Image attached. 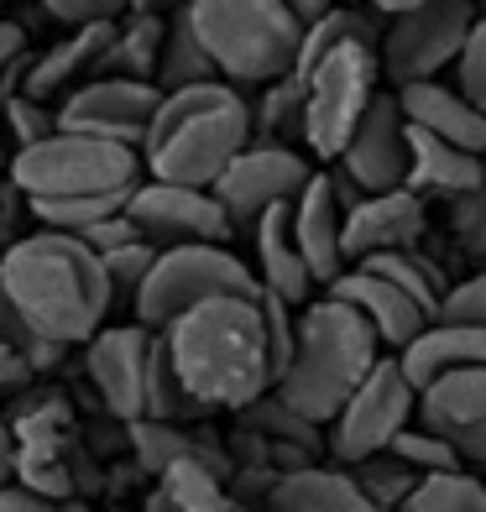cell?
I'll use <instances>...</instances> for the list:
<instances>
[{
  "mask_svg": "<svg viewBox=\"0 0 486 512\" xmlns=\"http://www.w3.org/2000/svg\"><path fill=\"white\" fill-rule=\"evenodd\" d=\"M220 68L215 58L204 53V42L189 21V6H178L168 16V42H162V68H157V89L162 95H178V89H194V84H215Z\"/></svg>",
  "mask_w": 486,
  "mask_h": 512,
  "instance_id": "29",
  "label": "cell"
},
{
  "mask_svg": "<svg viewBox=\"0 0 486 512\" xmlns=\"http://www.w3.org/2000/svg\"><path fill=\"white\" fill-rule=\"evenodd\" d=\"M142 512H168V507H162V497H157V492H152V497H147V507H142Z\"/></svg>",
  "mask_w": 486,
  "mask_h": 512,
  "instance_id": "52",
  "label": "cell"
},
{
  "mask_svg": "<svg viewBox=\"0 0 486 512\" xmlns=\"http://www.w3.org/2000/svg\"><path fill=\"white\" fill-rule=\"evenodd\" d=\"M152 356H157V330H147V324H110V330H100L84 345L89 382H95L100 403L121 418V424L147 418Z\"/></svg>",
  "mask_w": 486,
  "mask_h": 512,
  "instance_id": "12",
  "label": "cell"
},
{
  "mask_svg": "<svg viewBox=\"0 0 486 512\" xmlns=\"http://www.w3.org/2000/svg\"><path fill=\"white\" fill-rule=\"evenodd\" d=\"M16 434V481L32 492L63 502L74 492V471H68V408L58 398L27 408L11 424Z\"/></svg>",
  "mask_w": 486,
  "mask_h": 512,
  "instance_id": "19",
  "label": "cell"
},
{
  "mask_svg": "<svg viewBox=\"0 0 486 512\" xmlns=\"http://www.w3.org/2000/svg\"><path fill=\"white\" fill-rule=\"evenodd\" d=\"M413 413H419V387L408 382L403 356H382L377 371L356 387V398L330 424V455L345 465L387 455L392 439L413 424Z\"/></svg>",
  "mask_w": 486,
  "mask_h": 512,
  "instance_id": "10",
  "label": "cell"
},
{
  "mask_svg": "<svg viewBox=\"0 0 486 512\" xmlns=\"http://www.w3.org/2000/svg\"><path fill=\"white\" fill-rule=\"evenodd\" d=\"M314 183L309 162L298 157L293 147H267V142H251L236 162L225 168V178L215 183V199L225 204L230 225H257L267 209L277 204H293Z\"/></svg>",
  "mask_w": 486,
  "mask_h": 512,
  "instance_id": "13",
  "label": "cell"
},
{
  "mask_svg": "<svg viewBox=\"0 0 486 512\" xmlns=\"http://www.w3.org/2000/svg\"><path fill=\"white\" fill-rule=\"evenodd\" d=\"M382 48H345L304 79V147L319 162H340L366 110L382 95Z\"/></svg>",
  "mask_w": 486,
  "mask_h": 512,
  "instance_id": "8",
  "label": "cell"
},
{
  "mask_svg": "<svg viewBox=\"0 0 486 512\" xmlns=\"http://www.w3.org/2000/svg\"><path fill=\"white\" fill-rule=\"evenodd\" d=\"M408 152H413V168H408V189L413 194H434V199H460L471 194L476 183L486 178V162L466 147L445 142L424 126H408Z\"/></svg>",
  "mask_w": 486,
  "mask_h": 512,
  "instance_id": "24",
  "label": "cell"
},
{
  "mask_svg": "<svg viewBox=\"0 0 486 512\" xmlns=\"http://www.w3.org/2000/svg\"><path fill=\"white\" fill-rule=\"evenodd\" d=\"M16 481V434L11 424H0V486Z\"/></svg>",
  "mask_w": 486,
  "mask_h": 512,
  "instance_id": "49",
  "label": "cell"
},
{
  "mask_svg": "<svg viewBox=\"0 0 486 512\" xmlns=\"http://www.w3.org/2000/svg\"><path fill=\"white\" fill-rule=\"evenodd\" d=\"M63 512H89V507H84V502H68V507H63Z\"/></svg>",
  "mask_w": 486,
  "mask_h": 512,
  "instance_id": "53",
  "label": "cell"
},
{
  "mask_svg": "<svg viewBox=\"0 0 486 512\" xmlns=\"http://www.w3.org/2000/svg\"><path fill=\"white\" fill-rule=\"evenodd\" d=\"M455 74H460V89H466V95L486 110V16L476 21L466 53H460V63H455Z\"/></svg>",
  "mask_w": 486,
  "mask_h": 512,
  "instance_id": "44",
  "label": "cell"
},
{
  "mask_svg": "<svg viewBox=\"0 0 486 512\" xmlns=\"http://www.w3.org/2000/svg\"><path fill=\"white\" fill-rule=\"evenodd\" d=\"M6 126L16 136V152H27V147H37V142H48V136L63 131V115L16 89V95H6Z\"/></svg>",
  "mask_w": 486,
  "mask_h": 512,
  "instance_id": "39",
  "label": "cell"
},
{
  "mask_svg": "<svg viewBox=\"0 0 486 512\" xmlns=\"http://www.w3.org/2000/svg\"><path fill=\"white\" fill-rule=\"evenodd\" d=\"M147 162L136 147L100 142V136L58 131L48 142L11 157V189L21 199H110L142 183Z\"/></svg>",
  "mask_w": 486,
  "mask_h": 512,
  "instance_id": "6",
  "label": "cell"
},
{
  "mask_svg": "<svg viewBox=\"0 0 486 512\" xmlns=\"http://www.w3.org/2000/svg\"><path fill=\"white\" fill-rule=\"evenodd\" d=\"M162 42H168V16H126L115 27V42L100 63L95 79H136V84H157L162 68Z\"/></svg>",
  "mask_w": 486,
  "mask_h": 512,
  "instance_id": "28",
  "label": "cell"
},
{
  "mask_svg": "<svg viewBox=\"0 0 486 512\" xmlns=\"http://www.w3.org/2000/svg\"><path fill=\"white\" fill-rule=\"evenodd\" d=\"M335 168L356 183L361 194H392V189H408V168H413V152H408V115L398 105V89H382L377 105L366 110L361 131L351 136V147Z\"/></svg>",
  "mask_w": 486,
  "mask_h": 512,
  "instance_id": "15",
  "label": "cell"
},
{
  "mask_svg": "<svg viewBox=\"0 0 486 512\" xmlns=\"http://www.w3.org/2000/svg\"><path fill=\"white\" fill-rule=\"evenodd\" d=\"M189 21L225 84H277L298 68L304 21L283 0H189Z\"/></svg>",
  "mask_w": 486,
  "mask_h": 512,
  "instance_id": "5",
  "label": "cell"
},
{
  "mask_svg": "<svg viewBox=\"0 0 486 512\" xmlns=\"http://www.w3.org/2000/svg\"><path fill=\"white\" fill-rule=\"evenodd\" d=\"M79 241H89V246L105 256V251H121V246H131V241H142V230H136V220L121 209V215H110L105 225H95V230H89V236H79Z\"/></svg>",
  "mask_w": 486,
  "mask_h": 512,
  "instance_id": "46",
  "label": "cell"
},
{
  "mask_svg": "<svg viewBox=\"0 0 486 512\" xmlns=\"http://www.w3.org/2000/svg\"><path fill=\"white\" fill-rule=\"evenodd\" d=\"M439 319H455V324H476V330H486V267L476 277H466V283L450 288L445 314H439Z\"/></svg>",
  "mask_w": 486,
  "mask_h": 512,
  "instance_id": "43",
  "label": "cell"
},
{
  "mask_svg": "<svg viewBox=\"0 0 486 512\" xmlns=\"http://www.w3.org/2000/svg\"><path fill=\"white\" fill-rule=\"evenodd\" d=\"M37 6L63 27H100V21H121L131 0H37Z\"/></svg>",
  "mask_w": 486,
  "mask_h": 512,
  "instance_id": "42",
  "label": "cell"
},
{
  "mask_svg": "<svg viewBox=\"0 0 486 512\" xmlns=\"http://www.w3.org/2000/svg\"><path fill=\"white\" fill-rule=\"evenodd\" d=\"M398 105L408 115V126H424L434 136H445V142L466 147V152H486V110L466 95V89H450L439 79H424V84H403L398 89Z\"/></svg>",
  "mask_w": 486,
  "mask_h": 512,
  "instance_id": "21",
  "label": "cell"
},
{
  "mask_svg": "<svg viewBox=\"0 0 486 512\" xmlns=\"http://www.w3.org/2000/svg\"><path fill=\"white\" fill-rule=\"evenodd\" d=\"M246 429L257 434V439H267V445H277V450H298V455H309L314 445H319V424H309L298 408H288L277 392H267L262 403H251L246 408Z\"/></svg>",
  "mask_w": 486,
  "mask_h": 512,
  "instance_id": "31",
  "label": "cell"
},
{
  "mask_svg": "<svg viewBox=\"0 0 486 512\" xmlns=\"http://www.w3.org/2000/svg\"><path fill=\"white\" fill-rule=\"evenodd\" d=\"M27 382H32V366L21 361L11 345H0V392H21Z\"/></svg>",
  "mask_w": 486,
  "mask_h": 512,
  "instance_id": "48",
  "label": "cell"
},
{
  "mask_svg": "<svg viewBox=\"0 0 486 512\" xmlns=\"http://www.w3.org/2000/svg\"><path fill=\"white\" fill-rule=\"evenodd\" d=\"M257 142L251 105L236 95V84H194L178 95H162V110L147 131V178L189 183V189H215L225 168Z\"/></svg>",
  "mask_w": 486,
  "mask_h": 512,
  "instance_id": "3",
  "label": "cell"
},
{
  "mask_svg": "<svg viewBox=\"0 0 486 512\" xmlns=\"http://www.w3.org/2000/svg\"><path fill=\"white\" fill-rule=\"evenodd\" d=\"M419 424L434 429L466 465H486V366L455 371L419 392Z\"/></svg>",
  "mask_w": 486,
  "mask_h": 512,
  "instance_id": "18",
  "label": "cell"
},
{
  "mask_svg": "<svg viewBox=\"0 0 486 512\" xmlns=\"http://www.w3.org/2000/svg\"><path fill=\"white\" fill-rule=\"evenodd\" d=\"M387 455H398L403 465H413V471L419 476H434V471H460V460L455 455V445H445V439H439L434 429H424V424H408L398 439H392V450Z\"/></svg>",
  "mask_w": 486,
  "mask_h": 512,
  "instance_id": "38",
  "label": "cell"
},
{
  "mask_svg": "<svg viewBox=\"0 0 486 512\" xmlns=\"http://www.w3.org/2000/svg\"><path fill=\"white\" fill-rule=\"evenodd\" d=\"M0 345H11V351H16L21 361L32 366V377H37V371H48V366H53V361L68 351L63 340L42 335L37 324H32L27 314H21V309L11 304V298H6V288H0Z\"/></svg>",
  "mask_w": 486,
  "mask_h": 512,
  "instance_id": "37",
  "label": "cell"
},
{
  "mask_svg": "<svg viewBox=\"0 0 486 512\" xmlns=\"http://www.w3.org/2000/svg\"><path fill=\"white\" fill-rule=\"evenodd\" d=\"M147 418H168V424H199L204 408L194 403V392L183 387L178 366L168 356V345L157 335V356H152V382H147Z\"/></svg>",
  "mask_w": 486,
  "mask_h": 512,
  "instance_id": "35",
  "label": "cell"
},
{
  "mask_svg": "<svg viewBox=\"0 0 486 512\" xmlns=\"http://www.w3.org/2000/svg\"><path fill=\"white\" fill-rule=\"evenodd\" d=\"M162 345L204 413H246L277 387L262 298H210L178 314L162 330Z\"/></svg>",
  "mask_w": 486,
  "mask_h": 512,
  "instance_id": "1",
  "label": "cell"
},
{
  "mask_svg": "<svg viewBox=\"0 0 486 512\" xmlns=\"http://www.w3.org/2000/svg\"><path fill=\"white\" fill-rule=\"evenodd\" d=\"M251 121H257V142H267V147H288L283 136H298V142H304V84H298L293 74L267 84V95H262L257 110H251Z\"/></svg>",
  "mask_w": 486,
  "mask_h": 512,
  "instance_id": "34",
  "label": "cell"
},
{
  "mask_svg": "<svg viewBox=\"0 0 486 512\" xmlns=\"http://www.w3.org/2000/svg\"><path fill=\"white\" fill-rule=\"evenodd\" d=\"M403 512H486V486L460 465V471H434L413 486Z\"/></svg>",
  "mask_w": 486,
  "mask_h": 512,
  "instance_id": "33",
  "label": "cell"
},
{
  "mask_svg": "<svg viewBox=\"0 0 486 512\" xmlns=\"http://www.w3.org/2000/svg\"><path fill=\"white\" fill-rule=\"evenodd\" d=\"M27 6H37V0H27Z\"/></svg>",
  "mask_w": 486,
  "mask_h": 512,
  "instance_id": "54",
  "label": "cell"
},
{
  "mask_svg": "<svg viewBox=\"0 0 486 512\" xmlns=\"http://www.w3.org/2000/svg\"><path fill=\"white\" fill-rule=\"evenodd\" d=\"M351 476L361 481V492L372 497L382 512H403V502L413 497V486L424 481V476L413 471V465H403L398 455H372V460L351 465Z\"/></svg>",
  "mask_w": 486,
  "mask_h": 512,
  "instance_id": "36",
  "label": "cell"
},
{
  "mask_svg": "<svg viewBox=\"0 0 486 512\" xmlns=\"http://www.w3.org/2000/svg\"><path fill=\"white\" fill-rule=\"evenodd\" d=\"M157 497L168 512H241V502L225 492V476H215L210 465H173L157 481Z\"/></svg>",
  "mask_w": 486,
  "mask_h": 512,
  "instance_id": "30",
  "label": "cell"
},
{
  "mask_svg": "<svg viewBox=\"0 0 486 512\" xmlns=\"http://www.w3.org/2000/svg\"><path fill=\"white\" fill-rule=\"evenodd\" d=\"M481 262H486V256H481Z\"/></svg>",
  "mask_w": 486,
  "mask_h": 512,
  "instance_id": "55",
  "label": "cell"
},
{
  "mask_svg": "<svg viewBox=\"0 0 486 512\" xmlns=\"http://www.w3.org/2000/svg\"><path fill=\"white\" fill-rule=\"evenodd\" d=\"M476 366H486V330L455 324V319H434L429 330L403 351V371L419 392L455 377V371H476Z\"/></svg>",
  "mask_w": 486,
  "mask_h": 512,
  "instance_id": "23",
  "label": "cell"
},
{
  "mask_svg": "<svg viewBox=\"0 0 486 512\" xmlns=\"http://www.w3.org/2000/svg\"><path fill=\"white\" fill-rule=\"evenodd\" d=\"M0 512H58V502L32 492V486H21V481H11V486H0Z\"/></svg>",
  "mask_w": 486,
  "mask_h": 512,
  "instance_id": "47",
  "label": "cell"
},
{
  "mask_svg": "<svg viewBox=\"0 0 486 512\" xmlns=\"http://www.w3.org/2000/svg\"><path fill=\"white\" fill-rule=\"evenodd\" d=\"M267 512H382L361 492L351 471H330V465H304V471H283L267 497Z\"/></svg>",
  "mask_w": 486,
  "mask_h": 512,
  "instance_id": "25",
  "label": "cell"
},
{
  "mask_svg": "<svg viewBox=\"0 0 486 512\" xmlns=\"http://www.w3.org/2000/svg\"><path fill=\"white\" fill-rule=\"evenodd\" d=\"M162 110V89L157 84H136V79H89L74 89L58 115L63 131L79 136H100V142H121V147H147V131Z\"/></svg>",
  "mask_w": 486,
  "mask_h": 512,
  "instance_id": "14",
  "label": "cell"
},
{
  "mask_svg": "<svg viewBox=\"0 0 486 512\" xmlns=\"http://www.w3.org/2000/svg\"><path fill=\"white\" fill-rule=\"evenodd\" d=\"M136 194V189H131ZM131 194H110V199H27L32 220L42 230H63V236H89L95 225H105L110 215H121L131 204Z\"/></svg>",
  "mask_w": 486,
  "mask_h": 512,
  "instance_id": "32",
  "label": "cell"
},
{
  "mask_svg": "<svg viewBox=\"0 0 486 512\" xmlns=\"http://www.w3.org/2000/svg\"><path fill=\"white\" fill-rule=\"evenodd\" d=\"M293 204L267 209V215L251 225V241H257V277H262V288L304 309V304H314V298H309L314 272H309V256H304L298 230H293Z\"/></svg>",
  "mask_w": 486,
  "mask_h": 512,
  "instance_id": "22",
  "label": "cell"
},
{
  "mask_svg": "<svg viewBox=\"0 0 486 512\" xmlns=\"http://www.w3.org/2000/svg\"><path fill=\"white\" fill-rule=\"evenodd\" d=\"M429 230L424 194L392 189V194H366L345 209V262H366L382 251H413Z\"/></svg>",
  "mask_w": 486,
  "mask_h": 512,
  "instance_id": "17",
  "label": "cell"
},
{
  "mask_svg": "<svg viewBox=\"0 0 486 512\" xmlns=\"http://www.w3.org/2000/svg\"><path fill=\"white\" fill-rule=\"evenodd\" d=\"M345 48H382V27H377V11H366L356 6V0H340V6H330L314 27L304 32V53H298V68H293V79L304 84L314 68L324 58H335Z\"/></svg>",
  "mask_w": 486,
  "mask_h": 512,
  "instance_id": "27",
  "label": "cell"
},
{
  "mask_svg": "<svg viewBox=\"0 0 486 512\" xmlns=\"http://www.w3.org/2000/svg\"><path fill=\"white\" fill-rule=\"evenodd\" d=\"M450 236L466 246V251L486 256V178L476 183L471 194L450 199Z\"/></svg>",
  "mask_w": 486,
  "mask_h": 512,
  "instance_id": "41",
  "label": "cell"
},
{
  "mask_svg": "<svg viewBox=\"0 0 486 512\" xmlns=\"http://www.w3.org/2000/svg\"><path fill=\"white\" fill-rule=\"evenodd\" d=\"M126 215L136 220L142 241H152L157 251L173 246H225L230 241V215L215 199V189H189V183H162V178H142L136 194L126 204Z\"/></svg>",
  "mask_w": 486,
  "mask_h": 512,
  "instance_id": "11",
  "label": "cell"
},
{
  "mask_svg": "<svg viewBox=\"0 0 486 512\" xmlns=\"http://www.w3.org/2000/svg\"><path fill=\"white\" fill-rule=\"evenodd\" d=\"M293 230H298V246H304V256H309L314 283L330 288L335 277L351 267L345 262V199L335 189V173H314V183L298 194Z\"/></svg>",
  "mask_w": 486,
  "mask_h": 512,
  "instance_id": "20",
  "label": "cell"
},
{
  "mask_svg": "<svg viewBox=\"0 0 486 512\" xmlns=\"http://www.w3.org/2000/svg\"><path fill=\"white\" fill-rule=\"evenodd\" d=\"M356 6L377 11V16H387V21H398V16H408L413 6H424V0H356Z\"/></svg>",
  "mask_w": 486,
  "mask_h": 512,
  "instance_id": "51",
  "label": "cell"
},
{
  "mask_svg": "<svg viewBox=\"0 0 486 512\" xmlns=\"http://www.w3.org/2000/svg\"><path fill=\"white\" fill-rule=\"evenodd\" d=\"M21 58H27V27H16V21H0V95L11 89ZM27 68H32V63H27ZM27 68H21V74H27ZM21 84H27V79H21Z\"/></svg>",
  "mask_w": 486,
  "mask_h": 512,
  "instance_id": "45",
  "label": "cell"
},
{
  "mask_svg": "<svg viewBox=\"0 0 486 512\" xmlns=\"http://www.w3.org/2000/svg\"><path fill=\"white\" fill-rule=\"evenodd\" d=\"M126 439H131V455L142 471H152L157 481L173 471V465H210L215 476L230 471V460L210 445V439L189 434V424H168V418H136V424H126Z\"/></svg>",
  "mask_w": 486,
  "mask_h": 512,
  "instance_id": "26",
  "label": "cell"
},
{
  "mask_svg": "<svg viewBox=\"0 0 486 512\" xmlns=\"http://www.w3.org/2000/svg\"><path fill=\"white\" fill-rule=\"evenodd\" d=\"M0 288L42 335L63 345H89L115 304L100 251L63 230H37L0 251Z\"/></svg>",
  "mask_w": 486,
  "mask_h": 512,
  "instance_id": "2",
  "label": "cell"
},
{
  "mask_svg": "<svg viewBox=\"0 0 486 512\" xmlns=\"http://www.w3.org/2000/svg\"><path fill=\"white\" fill-rule=\"evenodd\" d=\"M157 256H162V251H157L152 241H131V246H121V251H105L100 262H105V272H110V288L126 293L131 304H136V293H142V283L152 277Z\"/></svg>",
  "mask_w": 486,
  "mask_h": 512,
  "instance_id": "40",
  "label": "cell"
},
{
  "mask_svg": "<svg viewBox=\"0 0 486 512\" xmlns=\"http://www.w3.org/2000/svg\"><path fill=\"white\" fill-rule=\"evenodd\" d=\"M210 298H262L257 267L230 246H173L157 256L152 277L136 293V324L168 330L178 314H189Z\"/></svg>",
  "mask_w": 486,
  "mask_h": 512,
  "instance_id": "7",
  "label": "cell"
},
{
  "mask_svg": "<svg viewBox=\"0 0 486 512\" xmlns=\"http://www.w3.org/2000/svg\"><path fill=\"white\" fill-rule=\"evenodd\" d=\"M476 21H481L476 0H424V6H413L408 16L387 21V32H382V79H392V89L439 79V68L460 63Z\"/></svg>",
  "mask_w": 486,
  "mask_h": 512,
  "instance_id": "9",
  "label": "cell"
},
{
  "mask_svg": "<svg viewBox=\"0 0 486 512\" xmlns=\"http://www.w3.org/2000/svg\"><path fill=\"white\" fill-rule=\"evenodd\" d=\"M330 298H340V304H351L366 324L377 330V340L387 345L392 356H403L413 340H419L429 324H434V314L419 304V298H408L398 283H387L382 272H372V267H345L335 283H330Z\"/></svg>",
  "mask_w": 486,
  "mask_h": 512,
  "instance_id": "16",
  "label": "cell"
},
{
  "mask_svg": "<svg viewBox=\"0 0 486 512\" xmlns=\"http://www.w3.org/2000/svg\"><path fill=\"white\" fill-rule=\"evenodd\" d=\"M283 6H288L298 21H304V27H314V21L330 11V6H340V0H283Z\"/></svg>",
  "mask_w": 486,
  "mask_h": 512,
  "instance_id": "50",
  "label": "cell"
},
{
  "mask_svg": "<svg viewBox=\"0 0 486 512\" xmlns=\"http://www.w3.org/2000/svg\"><path fill=\"white\" fill-rule=\"evenodd\" d=\"M382 340L351 304L340 298H314L298 309V345L288 371L277 377V398L298 408L309 424H335L340 408L356 398V387L377 371Z\"/></svg>",
  "mask_w": 486,
  "mask_h": 512,
  "instance_id": "4",
  "label": "cell"
}]
</instances>
